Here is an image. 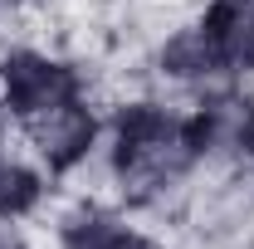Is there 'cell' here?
Listing matches in <instances>:
<instances>
[{
    "mask_svg": "<svg viewBox=\"0 0 254 249\" xmlns=\"http://www.w3.org/2000/svg\"><path fill=\"white\" fill-rule=\"evenodd\" d=\"M103 166L127 210L161 215L166 205L190 200V181L205 171L190 137L186 103H171L157 93H132L108 108L103 132Z\"/></svg>",
    "mask_w": 254,
    "mask_h": 249,
    "instance_id": "cell-1",
    "label": "cell"
},
{
    "mask_svg": "<svg viewBox=\"0 0 254 249\" xmlns=\"http://www.w3.org/2000/svg\"><path fill=\"white\" fill-rule=\"evenodd\" d=\"M93 93V78L88 68L68 54H54L44 44H10L0 49V108L10 127L39 123L44 113H54L73 98H88Z\"/></svg>",
    "mask_w": 254,
    "mask_h": 249,
    "instance_id": "cell-2",
    "label": "cell"
},
{
    "mask_svg": "<svg viewBox=\"0 0 254 249\" xmlns=\"http://www.w3.org/2000/svg\"><path fill=\"white\" fill-rule=\"evenodd\" d=\"M103 132H108V113L98 108V98H73L54 113H44L39 123L20 127L25 152L54 176V186H64L68 176L88 171V161L103 156Z\"/></svg>",
    "mask_w": 254,
    "mask_h": 249,
    "instance_id": "cell-3",
    "label": "cell"
},
{
    "mask_svg": "<svg viewBox=\"0 0 254 249\" xmlns=\"http://www.w3.org/2000/svg\"><path fill=\"white\" fill-rule=\"evenodd\" d=\"M54 245L59 249H171L157 230L123 200H93L78 195L54 215Z\"/></svg>",
    "mask_w": 254,
    "mask_h": 249,
    "instance_id": "cell-4",
    "label": "cell"
},
{
    "mask_svg": "<svg viewBox=\"0 0 254 249\" xmlns=\"http://www.w3.org/2000/svg\"><path fill=\"white\" fill-rule=\"evenodd\" d=\"M152 73H157L166 88H176V93H210V88H225V83H240L230 68H225L220 49L210 44V34L195 25V15H190L186 25H171V30L157 39V49H152Z\"/></svg>",
    "mask_w": 254,
    "mask_h": 249,
    "instance_id": "cell-5",
    "label": "cell"
},
{
    "mask_svg": "<svg viewBox=\"0 0 254 249\" xmlns=\"http://www.w3.org/2000/svg\"><path fill=\"white\" fill-rule=\"evenodd\" d=\"M195 25L210 34L225 68L240 83L254 78V0H200Z\"/></svg>",
    "mask_w": 254,
    "mask_h": 249,
    "instance_id": "cell-6",
    "label": "cell"
},
{
    "mask_svg": "<svg viewBox=\"0 0 254 249\" xmlns=\"http://www.w3.org/2000/svg\"><path fill=\"white\" fill-rule=\"evenodd\" d=\"M49 195H54V176L30 152H15L10 142H0V225L20 230L49 205Z\"/></svg>",
    "mask_w": 254,
    "mask_h": 249,
    "instance_id": "cell-7",
    "label": "cell"
},
{
    "mask_svg": "<svg viewBox=\"0 0 254 249\" xmlns=\"http://www.w3.org/2000/svg\"><path fill=\"white\" fill-rule=\"evenodd\" d=\"M235 166H250L254 171V93L245 103V123H240V152H235Z\"/></svg>",
    "mask_w": 254,
    "mask_h": 249,
    "instance_id": "cell-8",
    "label": "cell"
},
{
    "mask_svg": "<svg viewBox=\"0 0 254 249\" xmlns=\"http://www.w3.org/2000/svg\"><path fill=\"white\" fill-rule=\"evenodd\" d=\"M0 249H25V240H20L15 225H0Z\"/></svg>",
    "mask_w": 254,
    "mask_h": 249,
    "instance_id": "cell-9",
    "label": "cell"
},
{
    "mask_svg": "<svg viewBox=\"0 0 254 249\" xmlns=\"http://www.w3.org/2000/svg\"><path fill=\"white\" fill-rule=\"evenodd\" d=\"M10 132H15V127H10V118H5V108H0V142H10Z\"/></svg>",
    "mask_w": 254,
    "mask_h": 249,
    "instance_id": "cell-10",
    "label": "cell"
},
{
    "mask_svg": "<svg viewBox=\"0 0 254 249\" xmlns=\"http://www.w3.org/2000/svg\"><path fill=\"white\" fill-rule=\"evenodd\" d=\"M0 5H5V10H15V5H25V0H0Z\"/></svg>",
    "mask_w": 254,
    "mask_h": 249,
    "instance_id": "cell-11",
    "label": "cell"
},
{
    "mask_svg": "<svg viewBox=\"0 0 254 249\" xmlns=\"http://www.w3.org/2000/svg\"><path fill=\"white\" fill-rule=\"evenodd\" d=\"M0 15H5V5H0Z\"/></svg>",
    "mask_w": 254,
    "mask_h": 249,
    "instance_id": "cell-12",
    "label": "cell"
}]
</instances>
